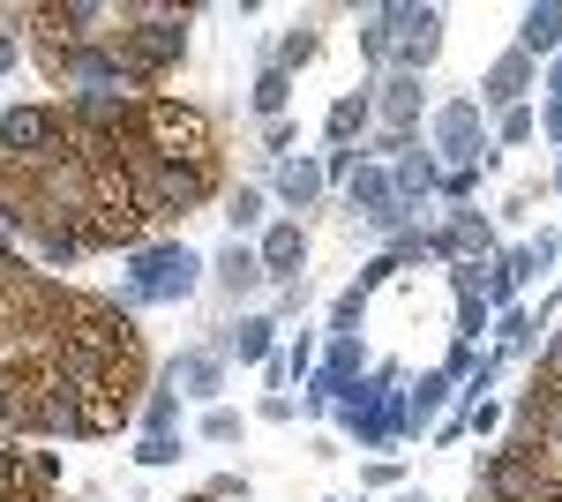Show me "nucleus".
Masks as SVG:
<instances>
[{"instance_id":"nucleus-32","label":"nucleus","mask_w":562,"mask_h":502,"mask_svg":"<svg viewBox=\"0 0 562 502\" xmlns=\"http://www.w3.org/2000/svg\"><path fill=\"white\" fill-rule=\"evenodd\" d=\"M352 166H360V150H330L323 158V180H352Z\"/></svg>"},{"instance_id":"nucleus-11","label":"nucleus","mask_w":562,"mask_h":502,"mask_svg":"<svg viewBox=\"0 0 562 502\" xmlns=\"http://www.w3.org/2000/svg\"><path fill=\"white\" fill-rule=\"evenodd\" d=\"M555 45H562V8H555V0L525 8V23H518V53H525V60H540V53H555Z\"/></svg>"},{"instance_id":"nucleus-29","label":"nucleus","mask_w":562,"mask_h":502,"mask_svg":"<svg viewBox=\"0 0 562 502\" xmlns=\"http://www.w3.org/2000/svg\"><path fill=\"white\" fill-rule=\"evenodd\" d=\"M532 105H518V113H503V143H532Z\"/></svg>"},{"instance_id":"nucleus-35","label":"nucleus","mask_w":562,"mask_h":502,"mask_svg":"<svg viewBox=\"0 0 562 502\" xmlns=\"http://www.w3.org/2000/svg\"><path fill=\"white\" fill-rule=\"evenodd\" d=\"M397 502H428V495H420V488H405V495H397Z\"/></svg>"},{"instance_id":"nucleus-27","label":"nucleus","mask_w":562,"mask_h":502,"mask_svg":"<svg viewBox=\"0 0 562 502\" xmlns=\"http://www.w3.org/2000/svg\"><path fill=\"white\" fill-rule=\"evenodd\" d=\"M360 286H352V293H338V308H330V323H338V337H352V323H360Z\"/></svg>"},{"instance_id":"nucleus-25","label":"nucleus","mask_w":562,"mask_h":502,"mask_svg":"<svg viewBox=\"0 0 562 502\" xmlns=\"http://www.w3.org/2000/svg\"><path fill=\"white\" fill-rule=\"evenodd\" d=\"M203 435H211V443H240V413L211 405V413H203Z\"/></svg>"},{"instance_id":"nucleus-26","label":"nucleus","mask_w":562,"mask_h":502,"mask_svg":"<svg viewBox=\"0 0 562 502\" xmlns=\"http://www.w3.org/2000/svg\"><path fill=\"white\" fill-rule=\"evenodd\" d=\"M360 53H368V60H390V31H383V15H368V23H360Z\"/></svg>"},{"instance_id":"nucleus-20","label":"nucleus","mask_w":562,"mask_h":502,"mask_svg":"<svg viewBox=\"0 0 562 502\" xmlns=\"http://www.w3.org/2000/svg\"><path fill=\"white\" fill-rule=\"evenodd\" d=\"M315 53H323V38H315V31H285V45H278V60H270V68H285V76H301V68L315 60Z\"/></svg>"},{"instance_id":"nucleus-24","label":"nucleus","mask_w":562,"mask_h":502,"mask_svg":"<svg viewBox=\"0 0 562 502\" xmlns=\"http://www.w3.org/2000/svg\"><path fill=\"white\" fill-rule=\"evenodd\" d=\"M525 345H532V315L503 308V353H525Z\"/></svg>"},{"instance_id":"nucleus-31","label":"nucleus","mask_w":562,"mask_h":502,"mask_svg":"<svg viewBox=\"0 0 562 502\" xmlns=\"http://www.w3.org/2000/svg\"><path fill=\"white\" fill-rule=\"evenodd\" d=\"M262 150H270V158H285V150H293V121H270V127H262Z\"/></svg>"},{"instance_id":"nucleus-10","label":"nucleus","mask_w":562,"mask_h":502,"mask_svg":"<svg viewBox=\"0 0 562 502\" xmlns=\"http://www.w3.org/2000/svg\"><path fill=\"white\" fill-rule=\"evenodd\" d=\"M390 188H397V203H405V210H420L435 188H442V166H435L428 150H405V166L390 172Z\"/></svg>"},{"instance_id":"nucleus-15","label":"nucleus","mask_w":562,"mask_h":502,"mask_svg":"<svg viewBox=\"0 0 562 502\" xmlns=\"http://www.w3.org/2000/svg\"><path fill=\"white\" fill-rule=\"evenodd\" d=\"M450 286H458V345H473V337L487 331V300H480L473 270H450Z\"/></svg>"},{"instance_id":"nucleus-23","label":"nucleus","mask_w":562,"mask_h":502,"mask_svg":"<svg viewBox=\"0 0 562 502\" xmlns=\"http://www.w3.org/2000/svg\"><path fill=\"white\" fill-rule=\"evenodd\" d=\"M15 23H31V8H0V76H8V68H15V53H23Z\"/></svg>"},{"instance_id":"nucleus-14","label":"nucleus","mask_w":562,"mask_h":502,"mask_svg":"<svg viewBox=\"0 0 562 502\" xmlns=\"http://www.w3.org/2000/svg\"><path fill=\"white\" fill-rule=\"evenodd\" d=\"M270 331H278V323H270V315H240V323H233V331H225V353H233V360H248V368H256V360H270Z\"/></svg>"},{"instance_id":"nucleus-30","label":"nucleus","mask_w":562,"mask_h":502,"mask_svg":"<svg viewBox=\"0 0 562 502\" xmlns=\"http://www.w3.org/2000/svg\"><path fill=\"white\" fill-rule=\"evenodd\" d=\"M420 255H428V233H397L390 241V263H420Z\"/></svg>"},{"instance_id":"nucleus-34","label":"nucleus","mask_w":562,"mask_h":502,"mask_svg":"<svg viewBox=\"0 0 562 502\" xmlns=\"http://www.w3.org/2000/svg\"><path fill=\"white\" fill-rule=\"evenodd\" d=\"M548 90H555V98H562V60H555V76H548Z\"/></svg>"},{"instance_id":"nucleus-6","label":"nucleus","mask_w":562,"mask_h":502,"mask_svg":"<svg viewBox=\"0 0 562 502\" xmlns=\"http://www.w3.org/2000/svg\"><path fill=\"white\" fill-rule=\"evenodd\" d=\"M256 263H262V286L278 278V286H301V263H307V233L285 217V225H270L256 241Z\"/></svg>"},{"instance_id":"nucleus-4","label":"nucleus","mask_w":562,"mask_h":502,"mask_svg":"<svg viewBox=\"0 0 562 502\" xmlns=\"http://www.w3.org/2000/svg\"><path fill=\"white\" fill-rule=\"evenodd\" d=\"M390 31V60L397 76H420L435 53H442V8H375Z\"/></svg>"},{"instance_id":"nucleus-17","label":"nucleus","mask_w":562,"mask_h":502,"mask_svg":"<svg viewBox=\"0 0 562 502\" xmlns=\"http://www.w3.org/2000/svg\"><path fill=\"white\" fill-rule=\"evenodd\" d=\"M315 196H323V166H278V203L307 210Z\"/></svg>"},{"instance_id":"nucleus-16","label":"nucleus","mask_w":562,"mask_h":502,"mask_svg":"<svg viewBox=\"0 0 562 502\" xmlns=\"http://www.w3.org/2000/svg\"><path fill=\"white\" fill-rule=\"evenodd\" d=\"M31 248L45 255V263H83V233H76V225H38V233H31Z\"/></svg>"},{"instance_id":"nucleus-33","label":"nucleus","mask_w":562,"mask_h":502,"mask_svg":"<svg viewBox=\"0 0 562 502\" xmlns=\"http://www.w3.org/2000/svg\"><path fill=\"white\" fill-rule=\"evenodd\" d=\"M540 127H548V135L562 143V98H548V113H540Z\"/></svg>"},{"instance_id":"nucleus-22","label":"nucleus","mask_w":562,"mask_h":502,"mask_svg":"<svg viewBox=\"0 0 562 502\" xmlns=\"http://www.w3.org/2000/svg\"><path fill=\"white\" fill-rule=\"evenodd\" d=\"M135 465H143V472H158V465H180V435H143V443H135Z\"/></svg>"},{"instance_id":"nucleus-13","label":"nucleus","mask_w":562,"mask_h":502,"mask_svg":"<svg viewBox=\"0 0 562 502\" xmlns=\"http://www.w3.org/2000/svg\"><path fill=\"white\" fill-rule=\"evenodd\" d=\"M375 121V105H368V90H346L338 105H330V121H323V135H330V150H352V135Z\"/></svg>"},{"instance_id":"nucleus-12","label":"nucleus","mask_w":562,"mask_h":502,"mask_svg":"<svg viewBox=\"0 0 562 502\" xmlns=\"http://www.w3.org/2000/svg\"><path fill=\"white\" fill-rule=\"evenodd\" d=\"M173 382H180V398H203V405H211L217 382H225V360H217V353H180Z\"/></svg>"},{"instance_id":"nucleus-3","label":"nucleus","mask_w":562,"mask_h":502,"mask_svg":"<svg viewBox=\"0 0 562 502\" xmlns=\"http://www.w3.org/2000/svg\"><path fill=\"white\" fill-rule=\"evenodd\" d=\"M203 255L180 248V241H150V248H135V270H128V300L121 308H150V300H188L195 286H203Z\"/></svg>"},{"instance_id":"nucleus-18","label":"nucleus","mask_w":562,"mask_h":502,"mask_svg":"<svg viewBox=\"0 0 562 502\" xmlns=\"http://www.w3.org/2000/svg\"><path fill=\"white\" fill-rule=\"evenodd\" d=\"M285 105H293V76H285V68H262L256 76V113L262 121H285Z\"/></svg>"},{"instance_id":"nucleus-8","label":"nucleus","mask_w":562,"mask_h":502,"mask_svg":"<svg viewBox=\"0 0 562 502\" xmlns=\"http://www.w3.org/2000/svg\"><path fill=\"white\" fill-rule=\"evenodd\" d=\"M368 105L390 127V143H413V127H420V76H390L383 90H368Z\"/></svg>"},{"instance_id":"nucleus-19","label":"nucleus","mask_w":562,"mask_h":502,"mask_svg":"<svg viewBox=\"0 0 562 502\" xmlns=\"http://www.w3.org/2000/svg\"><path fill=\"white\" fill-rule=\"evenodd\" d=\"M225 225H233V241L256 233L262 225V188H233V196H225Z\"/></svg>"},{"instance_id":"nucleus-21","label":"nucleus","mask_w":562,"mask_h":502,"mask_svg":"<svg viewBox=\"0 0 562 502\" xmlns=\"http://www.w3.org/2000/svg\"><path fill=\"white\" fill-rule=\"evenodd\" d=\"M173 420H180L173 390H150V398H143V427H150V435H173Z\"/></svg>"},{"instance_id":"nucleus-1","label":"nucleus","mask_w":562,"mask_h":502,"mask_svg":"<svg viewBox=\"0 0 562 502\" xmlns=\"http://www.w3.org/2000/svg\"><path fill=\"white\" fill-rule=\"evenodd\" d=\"M113 45H121L135 98H150V83H166L180 68V53H188V8H121Z\"/></svg>"},{"instance_id":"nucleus-28","label":"nucleus","mask_w":562,"mask_h":502,"mask_svg":"<svg viewBox=\"0 0 562 502\" xmlns=\"http://www.w3.org/2000/svg\"><path fill=\"white\" fill-rule=\"evenodd\" d=\"M203 495H211V502H248V480H240V472H217Z\"/></svg>"},{"instance_id":"nucleus-7","label":"nucleus","mask_w":562,"mask_h":502,"mask_svg":"<svg viewBox=\"0 0 562 502\" xmlns=\"http://www.w3.org/2000/svg\"><path fill=\"white\" fill-rule=\"evenodd\" d=\"M532 83H540V60H525V53H503V60L480 76V105H495V113H518Z\"/></svg>"},{"instance_id":"nucleus-36","label":"nucleus","mask_w":562,"mask_h":502,"mask_svg":"<svg viewBox=\"0 0 562 502\" xmlns=\"http://www.w3.org/2000/svg\"><path fill=\"white\" fill-rule=\"evenodd\" d=\"M555 196H562V166H555Z\"/></svg>"},{"instance_id":"nucleus-5","label":"nucleus","mask_w":562,"mask_h":502,"mask_svg":"<svg viewBox=\"0 0 562 502\" xmlns=\"http://www.w3.org/2000/svg\"><path fill=\"white\" fill-rule=\"evenodd\" d=\"M435 143H442L450 172H473V158L487 150V135H480V105H473V98H450V105L435 113Z\"/></svg>"},{"instance_id":"nucleus-9","label":"nucleus","mask_w":562,"mask_h":502,"mask_svg":"<svg viewBox=\"0 0 562 502\" xmlns=\"http://www.w3.org/2000/svg\"><path fill=\"white\" fill-rule=\"evenodd\" d=\"M217 286H225V293L233 300H248V293H262V263H256V248H248V241H225V248H217Z\"/></svg>"},{"instance_id":"nucleus-37","label":"nucleus","mask_w":562,"mask_h":502,"mask_svg":"<svg viewBox=\"0 0 562 502\" xmlns=\"http://www.w3.org/2000/svg\"><path fill=\"white\" fill-rule=\"evenodd\" d=\"M555 255H562V241H555Z\"/></svg>"},{"instance_id":"nucleus-2","label":"nucleus","mask_w":562,"mask_h":502,"mask_svg":"<svg viewBox=\"0 0 562 502\" xmlns=\"http://www.w3.org/2000/svg\"><path fill=\"white\" fill-rule=\"evenodd\" d=\"M135 135L158 166H188V172H217V127L203 105H180V98H143L135 105Z\"/></svg>"}]
</instances>
